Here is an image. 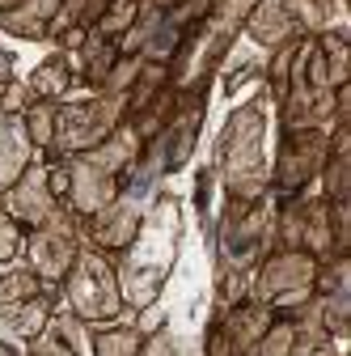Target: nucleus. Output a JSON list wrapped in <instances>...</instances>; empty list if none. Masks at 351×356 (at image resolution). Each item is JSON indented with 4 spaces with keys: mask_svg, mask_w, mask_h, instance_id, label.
<instances>
[{
    "mask_svg": "<svg viewBox=\"0 0 351 356\" xmlns=\"http://www.w3.org/2000/svg\"><path fill=\"white\" fill-rule=\"evenodd\" d=\"M275 191L258 200H225L207 225L212 246V314L250 297L254 267L275 246Z\"/></svg>",
    "mask_w": 351,
    "mask_h": 356,
    "instance_id": "obj_1",
    "label": "nucleus"
},
{
    "mask_svg": "<svg viewBox=\"0 0 351 356\" xmlns=\"http://www.w3.org/2000/svg\"><path fill=\"white\" fill-rule=\"evenodd\" d=\"M182 234H187L182 195L157 191L153 204L144 208V220H140L136 238L114 254L119 293H123V305L131 314L153 305V301H161V289L173 276V263H178V250H182Z\"/></svg>",
    "mask_w": 351,
    "mask_h": 356,
    "instance_id": "obj_2",
    "label": "nucleus"
},
{
    "mask_svg": "<svg viewBox=\"0 0 351 356\" xmlns=\"http://www.w3.org/2000/svg\"><path fill=\"white\" fill-rule=\"evenodd\" d=\"M140 136L131 123H119L110 136L94 149H85L76 157H64V161H51L47 165V178H51V191L55 200L76 212L80 220H89L98 208H106L119 187H123V174L131 170V161L140 157Z\"/></svg>",
    "mask_w": 351,
    "mask_h": 356,
    "instance_id": "obj_3",
    "label": "nucleus"
},
{
    "mask_svg": "<svg viewBox=\"0 0 351 356\" xmlns=\"http://www.w3.org/2000/svg\"><path fill=\"white\" fill-rule=\"evenodd\" d=\"M267 89L250 102L233 106L225 127L212 140V170L225 200H258L271 191V161H267Z\"/></svg>",
    "mask_w": 351,
    "mask_h": 356,
    "instance_id": "obj_4",
    "label": "nucleus"
},
{
    "mask_svg": "<svg viewBox=\"0 0 351 356\" xmlns=\"http://www.w3.org/2000/svg\"><path fill=\"white\" fill-rule=\"evenodd\" d=\"M254 5L258 0H212V13L191 30V38L178 47V56L169 60V85L178 94H199V89L212 94V81L221 72L225 56L237 47L241 26H246Z\"/></svg>",
    "mask_w": 351,
    "mask_h": 356,
    "instance_id": "obj_5",
    "label": "nucleus"
},
{
    "mask_svg": "<svg viewBox=\"0 0 351 356\" xmlns=\"http://www.w3.org/2000/svg\"><path fill=\"white\" fill-rule=\"evenodd\" d=\"M334 106H339V89H334L330 76H326L318 38H296V42H292V60H288L284 89L275 94L280 131L330 127V123H334Z\"/></svg>",
    "mask_w": 351,
    "mask_h": 356,
    "instance_id": "obj_6",
    "label": "nucleus"
},
{
    "mask_svg": "<svg viewBox=\"0 0 351 356\" xmlns=\"http://www.w3.org/2000/svg\"><path fill=\"white\" fill-rule=\"evenodd\" d=\"M60 305L72 309L85 327H106V323L131 318V309L123 305V293H119L114 259L89 242L80 246V254L68 267V276L60 280Z\"/></svg>",
    "mask_w": 351,
    "mask_h": 356,
    "instance_id": "obj_7",
    "label": "nucleus"
},
{
    "mask_svg": "<svg viewBox=\"0 0 351 356\" xmlns=\"http://www.w3.org/2000/svg\"><path fill=\"white\" fill-rule=\"evenodd\" d=\"M127 123V94H89V98H64L60 111H55V136H51V149L42 153V161H64V157H76L85 149L102 145L110 131Z\"/></svg>",
    "mask_w": 351,
    "mask_h": 356,
    "instance_id": "obj_8",
    "label": "nucleus"
},
{
    "mask_svg": "<svg viewBox=\"0 0 351 356\" xmlns=\"http://www.w3.org/2000/svg\"><path fill=\"white\" fill-rule=\"evenodd\" d=\"M275 246L271 250H305L318 263L339 254L334 250V229H330V204L318 187L300 195H275Z\"/></svg>",
    "mask_w": 351,
    "mask_h": 356,
    "instance_id": "obj_9",
    "label": "nucleus"
},
{
    "mask_svg": "<svg viewBox=\"0 0 351 356\" xmlns=\"http://www.w3.org/2000/svg\"><path fill=\"white\" fill-rule=\"evenodd\" d=\"M314 280H318V259L305 250H271L254 267L250 276V297L271 305L275 314L300 305L314 297Z\"/></svg>",
    "mask_w": 351,
    "mask_h": 356,
    "instance_id": "obj_10",
    "label": "nucleus"
},
{
    "mask_svg": "<svg viewBox=\"0 0 351 356\" xmlns=\"http://www.w3.org/2000/svg\"><path fill=\"white\" fill-rule=\"evenodd\" d=\"M326 153H330V127L280 131L275 161H271V191L275 195H300V191L318 187Z\"/></svg>",
    "mask_w": 351,
    "mask_h": 356,
    "instance_id": "obj_11",
    "label": "nucleus"
},
{
    "mask_svg": "<svg viewBox=\"0 0 351 356\" xmlns=\"http://www.w3.org/2000/svg\"><path fill=\"white\" fill-rule=\"evenodd\" d=\"M80 246H85V220L60 204L47 220H42V225L26 229V250H22V259H26L47 284H60V280L68 276L72 259L80 254Z\"/></svg>",
    "mask_w": 351,
    "mask_h": 356,
    "instance_id": "obj_12",
    "label": "nucleus"
},
{
    "mask_svg": "<svg viewBox=\"0 0 351 356\" xmlns=\"http://www.w3.org/2000/svg\"><path fill=\"white\" fill-rule=\"evenodd\" d=\"M271 323H275L271 305H262L254 297H241L237 305L212 314V323L203 331V356H254L258 339L267 335Z\"/></svg>",
    "mask_w": 351,
    "mask_h": 356,
    "instance_id": "obj_13",
    "label": "nucleus"
},
{
    "mask_svg": "<svg viewBox=\"0 0 351 356\" xmlns=\"http://www.w3.org/2000/svg\"><path fill=\"white\" fill-rule=\"evenodd\" d=\"M314 301H318V318L326 335L347 339L351 335V254H330L318 263Z\"/></svg>",
    "mask_w": 351,
    "mask_h": 356,
    "instance_id": "obj_14",
    "label": "nucleus"
},
{
    "mask_svg": "<svg viewBox=\"0 0 351 356\" xmlns=\"http://www.w3.org/2000/svg\"><path fill=\"white\" fill-rule=\"evenodd\" d=\"M0 208H5L22 229L42 225V220L60 208V200H55V191H51V178H47V161H42V157L30 161L17 183L0 191Z\"/></svg>",
    "mask_w": 351,
    "mask_h": 356,
    "instance_id": "obj_15",
    "label": "nucleus"
},
{
    "mask_svg": "<svg viewBox=\"0 0 351 356\" xmlns=\"http://www.w3.org/2000/svg\"><path fill=\"white\" fill-rule=\"evenodd\" d=\"M241 34L254 42L258 51H275L284 47V42H296V38H314L309 30H305L300 22V9L296 0H258V5L250 9Z\"/></svg>",
    "mask_w": 351,
    "mask_h": 356,
    "instance_id": "obj_16",
    "label": "nucleus"
},
{
    "mask_svg": "<svg viewBox=\"0 0 351 356\" xmlns=\"http://www.w3.org/2000/svg\"><path fill=\"white\" fill-rule=\"evenodd\" d=\"M26 356H89V327L60 305L47 327L26 343Z\"/></svg>",
    "mask_w": 351,
    "mask_h": 356,
    "instance_id": "obj_17",
    "label": "nucleus"
},
{
    "mask_svg": "<svg viewBox=\"0 0 351 356\" xmlns=\"http://www.w3.org/2000/svg\"><path fill=\"white\" fill-rule=\"evenodd\" d=\"M55 9L60 0H0V30L26 42H47V26Z\"/></svg>",
    "mask_w": 351,
    "mask_h": 356,
    "instance_id": "obj_18",
    "label": "nucleus"
},
{
    "mask_svg": "<svg viewBox=\"0 0 351 356\" xmlns=\"http://www.w3.org/2000/svg\"><path fill=\"white\" fill-rule=\"evenodd\" d=\"M38 161V149L30 145V131L22 115H5L0 111V191L13 187L26 174V165Z\"/></svg>",
    "mask_w": 351,
    "mask_h": 356,
    "instance_id": "obj_19",
    "label": "nucleus"
},
{
    "mask_svg": "<svg viewBox=\"0 0 351 356\" xmlns=\"http://www.w3.org/2000/svg\"><path fill=\"white\" fill-rule=\"evenodd\" d=\"M284 314L296 327V339H292V352L288 356H343L339 352V339H330L326 327H322V318H318V301L314 297L300 301V305H292V309H284Z\"/></svg>",
    "mask_w": 351,
    "mask_h": 356,
    "instance_id": "obj_20",
    "label": "nucleus"
},
{
    "mask_svg": "<svg viewBox=\"0 0 351 356\" xmlns=\"http://www.w3.org/2000/svg\"><path fill=\"white\" fill-rule=\"evenodd\" d=\"M47 289H60V284H47L26 259H13V263H0V314L13 305H26L34 297H42Z\"/></svg>",
    "mask_w": 351,
    "mask_h": 356,
    "instance_id": "obj_21",
    "label": "nucleus"
},
{
    "mask_svg": "<svg viewBox=\"0 0 351 356\" xmlns=\"http://www.w3.org/2000/svg\"><path fill=\"white\" fill-rule=\"evenodd\" d=\"M26 85H30V94H34V98L64 102L72 89H76V81H72V60H68L64 51H51L47 60H42V64L26 76Z\"/></svg>",
    "mask_w": 351,
    "mask_h": 356,
    "instance_id": "obj_22",
    "label": "nucleus"
},
{
    "mask_svg": "<svg viewBox=\"0 0 351 356\" xmlns=\"http://www.w3.org/2000/svg\"><path fill=\"white\" fill-rule=\"evenodd\" d=\"M140 348H144V331L131 318L89 327V356H140Z\"/></svg>",
    "mask_w": 351,
    "mask_h": 356,
    "instance_id": "obj_23",
    "label": "nucleus"
},
{
    "mask_svg": "<svg viewBox=\"0 0 351 356\" xmlns=\"http://www.w3.org/2000/svg\"><path fill=\"white\" fill-rule=\"evenodd\" d=\"M314 38H318V51H322V64H326L330 85L343 89L347 76H351V38H347V30L343 26H330V30H322Z\"/></svg>",
    "mask_w": 351,
    "mask_h": 356,
    "instance_id": "obj_24",
    "label": "nucleus"
},
{
    "mask_svg": "<svg viewBox=\"0 0 351 356\" xmlns=\"http://www.w3.org/2000/svg\"><path fill=\"white\" fill-rule=\"evenodd\" d=\"M55 111H60V102H47V98H34L30 106H26V131H30V145L38 149V157L51 149V136H55Z\"/></svg>",
    "mask_w": 351,
    "mask_h": 356,
    "instance_id": "obj_25",
    "label": "nucleus"
},
{
    "mask_svg": "<svg viewBox=\"0 0 351 356\" xmlns=\"http://www.w3.org/2000/svg\"><path fill=\"white\" fill-rule=\"evenodd\" d=\"M136 0H110L106 5V13L98 17V26H94V34H102V38H123L127 30H131V22H136Z\"/></svg>",
    "mask_w": 351,
    "mask_h": 356,
    "instance_id": "obj_26",
    "label": "nucleus"
},
{
    "mask_svg": "<svg viewBox=\"0 0 351 356\" xmlns=\"http://www.w3.org/2000/svg\"><path fill=\"white\" fill-rule=\"evenodd\" d=\"M292 339H296L292 318H288V314H275V323L267 327V335L258 339L254 356H288V352H292Z\"/></svg>",
    "mask_w": 351,
    "mask_h": 356,
    "instance_id": "obj_27",
    "label": "nucleus"
},
{
    "mask_svg": "<svg viewBox=\"0 0 351 356\" xmlns=\"http://www.w3.org/2000/svg\"><path fill=\"white\" fill-rule=\"evenodd\" d=\"M212 200H216V170H212V161H203L199 174H195V195H191L195 216H199V225H203V229L212 225Z\"/></svg>",
    "mask_w": 351,
    "mask_h": 356,
    "instance_id": "obj_28",
    "label": "nucleus"
},
{
    "mask_svg": "<svg viewBox=\"0 0 351 356\" xmlns=\"http://www.w3.org/2000/svg\"><path fill=\"white\" fill-rule=\"evenodd\" d=\"M22 250H26V229L17 225V220L0 208V263H13V259H22Z\"/></svg>",
    "mask_w": 351,
    "mask_h": 356,
    "instance_id": "obj_29",
    "label": "nucleus"
},
{
    "mask_svg": "<svg viewBox=\"0 0 351 356\" xmlns=\"http://www.w3.org/2000/svg\"><path fill=\"white\" fill-rule=\"evenodd\" d=\"M140 356H182V339L173 335L169 327H157L153 335H144V348Z\"/></svg>",
    "mask_w": 351,
    "mask_h": 356,
    "instance_id": "obj_30",
    "label": "nucleus"
},
{
    "mask_svg": "<svg viewBox=\"0 0 351 356\" xmlns=\"http://www.w3.org/2000/svg\"><path fill=\"white\" fill-rule=\"evenodd\" d=\"M30 102H34V94H30V85H26V81H13L5 94H0V111H5V115H26Z\"/></svg>",
    "mask_w": 351,
    "mask_h": 356,
    "instance_id": "obj_31",
    "label": "nucleus"
},
{
    "mask_svg": "<svg viewBox=\"0 0 351 356\" xmlns=\"http://www.w3.org/2000/svg\"><path fill=\"white\" fill-rule=\"evenodd\" d=\"M17 60H13V51L9 47H0V94H5V89L17 81V68H13Z\"/></svg>",
    "mask_w": 351,
    "mask_h": 356,
    "instance_id": "obj_32",
    "label": "nucleus"
},
{
    "mask_svg": "<svg viewBox=\"0 0 351 356\" xmlns=\"http://www.w3.org/2000/svg\"><path fill=\"white\" fill-rule=\"evenodd\" d=\"M0 356H26V348L17 339H9V335H0Z\"/></svg>",
    "mask_w": 351,
    "mask_h": 356,
    "instance_id": "obj_33",
    "label": "nucleus"
}]
</instances>
